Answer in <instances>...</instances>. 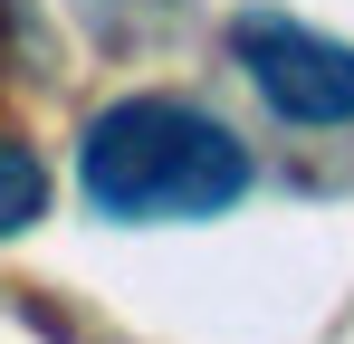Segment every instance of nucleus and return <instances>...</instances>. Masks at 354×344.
<instances>
[{"instance_id": "obj_1", "label": "nucleus", "mask_w": 354, "mask_h": 344, "mask_svg": "<svg viewBox=\"0 0 354 344\" xmlns=\"http://www.w3.org/2000/svg\"><path fill=\"white\" fill-rule=\"evenodd\" d=\"M77 182L106 220H211L249 191V144L182 96H124L86 124Z\"/></svg>"}, {"instance_id": "obj_2", "label": "nucleus", "mask_w": 354, "mask_h": 344, "mask_svg": "<svg viewBox=\"0 0 354 344\" xmlns=\"http://www.w3.org/2000/svg\"><path fill=\"white\" fill-rule=\"evenodd\" d=\"M230 57L249 67V86L288 124H354V48L306 29L288 10H239L230 19Z\"/></svg>"}, {"instance_id": "obj_3", "label": "nucleus", "mask_w": 354, "mask_h": 344, "mask_svg": "<svg viewBox=\"0 0 354 344\" xmlns=\"http://www.w3.org/2000/svg\"><path fill=\"white\" fill-rule=\"evenodd\" d=\"M39 201H48V172H39V153H29L19 134H0V239L39 220Z\"/></svg>"}]
</instances>
